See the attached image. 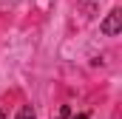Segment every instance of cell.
Segmentation results:
<instances>
[{
  "label": "cell",
  "mask_w": 122,
  "mask_h": 119,
  "mask_svg": "<svg viewBox=\"0 0 122 119\" xmlns=\"http://www.w3.org/2000/svg\"><path fill=\"white\" fill-rule=\"evenodd\" d=\"M17 119H34V111H31V105H23V108L17 111Z\"/></svg>",
  "instance_id": "2"
},
{
  "label": "cell",
  "mask_w": 122,
  "mask_h": 119,
  "mask_svg": "<svg viewBox=\"0 0 122 119\" xmlns=\"http://www.w3.org/2000/svg\"><path fill=\"white\" fill-rule=\"evenodd\" d=\"M74 119H88V114H77V116H74Z\"/></svg>",
  "instance_id": "4"
},
{
  "label": "cell",
  "mask_w": 122,
  "mask_h": 119,
  "mask_svg": "<svg viewBox=\"0 0 122 119\" xmlns=\"http://www.w3.org/2000/svg\"><path fill=\"white\" fill-rule=\"evenodd\" d=\"M0 119H6V114H3V111H0Z\"/></svg>",
  "instance_id": "5"
},
{
  "label": "cell",
  "mask_w": 122,
  "mask_h": 119,
  "mask_svg": "<svg viewBox=\"0 0 122 119\" xmlns=\"http://www.w3.org/2000/svg\"><path fill=\"white\" fill-rule=\"evenodd\" d=\"M68 116H71L68 105H60V111H57V116H54V119H68Z\"/></svg>",
  "instance_id": "3"
},
{
  "label": "cell",
  "mask_w": 122,
  "mask_h": 119,
  "mask_svg": "<svg viewBox=\"0 0 122 119\" xmlns=\"http://www.w3.org/2000/svg\"><path fill=\"white\" fill-rule=\"evenodd\" d=\"M99 29H102L105 37H117V34L122 31V11H119V9H114V11L102 20V26H99Z\"/></svg>",
  "instance_id": "1"
}]
</instances>
